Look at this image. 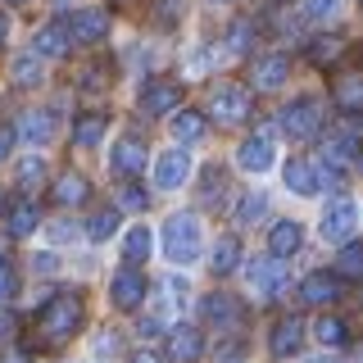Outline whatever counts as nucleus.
I'll return each instance as SVG.
<instances>
[{
	"instance_id": "72a5a7b5",
	"label": "nucleus",
	"mask_w": 363,
	"mask_h": 363,
	"mask_svg": "<svg viewBox=\"0 0 363 363\" xmlns=\"http://www.w3.org/2000/svg\"><path fill=\"white\" fill-rule=\"evenodd\" d=\"M41 177H45V159H41V155H28V159L18 164V186H23V191H32Z\"/></svg>"
},
{
	"instance_id": "b1692460",
	"label": "nucleus",
	"mask_w": 363,
	"mask_h": 363,
	"mask_svg": "<svg viewBox=\"0 0 363 363\" xmlns=\"http://www.w3.org/2000/svg\"><path fill=\"white\" fill-rule=\"evenodd\" d=\"M236 264H241V241H236V236H223V241L213 245V259H209V268L218 272V277H227V272H232Z\"/></svg>"
},
{
	"instance_id": "1a4fd4ad",
	"label": "nucleus",
	"mask_w": 363,
	"mask_h": 363,
	"mask_svg": "<svg viewBox=\"0 0 363 363\" xmlns=\"http://www.w3.org/2000/svg\"><path fill=\"white\" fill-rule=\"evenodd\" d=\"M304 245V227L295 223V218H281V223H272V232H268V250H272V259H291L295 250Z\"/></svg>"
},
{
	"instance_id": "c756f323",
	"label": "nucleus",
	"mask_w": 363,
	"mask_h": 363,
	"mask_svg": "<svg viewBox=\"0 0 363 363\" xmlns=\"http://www.w3.org/2000/svg\"><path fill=\"white\" fill-rule=\"evenodd\" d=\"M173 136H177V141H200V136H204V118L196 109H182L173 118Z\"/></svg>"
},
{
	"instance_id": "dca6fc26",
	"label": "nucleus",
	"mask_w": 363,
	"mask_h": 363,
	"mask_svg": "<svg viewBox=\"0 0 363 363\" xmlns=\"http://www.w3.org/2000/svg\"><path fill=\"white\" fill-rule=\"evenodd\" d=\"M336 295H340L336 272H309V277L300 281V300L304 304H332Z\"/></svg>"
},
{
	"instance_id": "a18cd8bd",
	"label": "nucleus",
	"mask_w": 363,
	"mask_h": 363,
	"mask_svg": "<svg viewBox=\"0 0 363 363\" xmlns=\"http://www.w3.org/2000/svg\"><path fill=\"white\" fill-rule=\"evenodd\" d=\"M5 37H9V14H0V45H5Z\"/></svg>"
},
{
	"instance_id": "6ab92c4d",
	"label": "nucleus",
	"mask_w": 363,
	"mask_h": 363,
	"mask_svg": "<svg viewBox=\"0 0 363 363\" xmlns=\"http://www.w3.org/2000/svg\"><path fill=\"white\" fill-rule=\"evenodd\" d=\"M68 23H45V28L37 32V60H60V55H68Z\"/></svg>"
},
{
	"instance_id": "ddd939ff",
	"label": "nucleus",
	"mask_w": 363,
	"mask_h": 363,
	"mask_svg": "<svg viewBox=\"0 0 363 363\" xmlns=\"http://www.w3.org/2000/svg\"><path fill=\"white\" fill-rule=\"evenodd\" d=\"M182 105V86L177 82H145L141 91V109L145 113H173Z\"/></svg>"
},
{
	"instance_id": "412c9836",
	"label": "nucleus",
	"mask_w": 363,
	"mask_h": 363,
	"mask_svg": "<svg viewBox=\"0 0 363 363\" xmlns=\"http://www.w3.org/2000/svg\"><path fill=\"white\" fill-rule=\"evenodd\" d=\"M204 318H209L213 327H236L241 323V304L232 300V295H204Z\"/></svg>"
},
{
	"instance_id": "2f4dec72",
	"label": "nucleus",
	"mask_w": 363,
	"mask_h": 363,
	"mask_svg": "<svg viewBox=\"0 0 363 363\" xmlns=\"http://www.w3.org/2000/svg\"><path fill=\"white\" fill-rule=\"evenodd\" d=\"M336 277H363V245H345L336 259Z\"/></svg>"
},
{
	"instance_id": "a878e982",
	"label": "nucleus",
	"mask_w": 363,
	"mask_h": 363,
	"mask_svg": "<svg viewBox=\"0 0 363 363\" xmlns=\"http://www.w3.org/2000/svg\"><path fill=\"white\" fill-rule=\"evenodd\" d=\"M123 259H128V268H136L141 259H150V227H132L128 241H123Z\"/></svg>"
},
{
	"instance_id": "7ed1b4c3",
	"label": "nucleus",
	"mask_w": 363,
	"mask_h": 363,
	"mask_svg": "<svg viewBox=\"0 0 363 363\" xmlns=\"http://www.w3.org/2000/svg\"><path fill=\"white\" fill-rule=\"evenodd\" d=\"M318 128H323V105H318V96H300L281 109V132H286L291 141H309Z\"/></svg>"
},
{
	"instance_id": "aec40b11",
	"label": "nucleus",
	"mask_w": 363,
	"mask_h": 363,
	"mask_svg": "<svg viewBox=\"0 0 363 363\" xmlns=\"http://www.w3.org/2000/svg\"><path fill=\"white\" fill-rule=\"evenodd\" d=\"M281 177H286V186L295 191V196H313V191L323 186V177H318V168L309 164V159H291V164L281 168Z\"/></svg>"
},
{
	"instance_id": "0eeeda50",
	"label": "nucleus",
	"mask_w": 363,
	"mask_h": 363,
	"mask_svg": "<svg viewBox=\"0 0 363 363\" xmlns=\"http://www.w3.org/2000/svg\"><path fill=\"white\" fill-rule=\"evenodd\" d=\"M209 109H213V118H218V123H241L245 113H250V91L245 86H218Z\"/></svg>"
},
{
	"instance_id": "c9c22d12",
	"label": "nucleus",
	"mask_w": 363,
	"mask_h": 363,
	"mask_svg": "<svg viewBox=\"0 0 363 363\" xmlns=\"http://www.w3.org/2000/svg\"><path fill=\"white\" fill-rule=\"evenodd\" d=\"M14 291H18V277H14V268H9V259H0V304L14 300Z\"/></svg>"
},
{
	"instance_id": "37998d69",
	"label": "nucleus",
	"mask_w": 363,
	"mask_h": 363,
	"mask_svg": "<svg viewBox=\"0 0 363 363\" xmlns=\"http://www.w3.org/2000/svg\"><path fill=\"white\" fill-rule=\"evenodd\" d=\"M0 363H32V359H28V350H9V354L0 359Z\"/></svg>"
},
{
	"instance_id": "6e6552de",
	"label": "nucleus",
	"mask_w": 363,
	"mask_h": 363,
	"mask_svg": "<svg viewBox=\"0 0 363 363\" xmlns=\"http://www.w3.org/2000/svg\"><path fill=\"white\" fill-rule=\"evenodd\" d=\"M109 168L118 177H136L145 168V145H141V136H123L118 145H113V155H109Z\"/></svg>"
},
{
	"instance_id": "7c9ffc66",
	"label": "nucleus",
	"mask_w": 363,
	"mask_h": 363,
	"mask_svg": "<svg viewBox=\"0 0 363 363\" xmlns=\"http://www.w3.org/2000/svg\"><path fill=\"white\" fill-rule=\"evenodd\" d=\"M113 232H118V209H100V213H91V223H86V236H91V241H109Z\"/></svg>"
},
{
	"instance_id": "f3484780",
	"label": "nucleus",
	"mask_w": 363,
	"mask_h": 363,
	"mask_svg": "<svg viewBox=\"0 0 363 363\" xmlns=\"http://www.w3.org/2000/svg\"><path fill=\"white\" fill-rule=\"evenodd\" d=\"M286 77H291V60H286V55H264V60H255V86L259 91H277Z\"/></svg>"
},
{
	"instance_id": "f8f14e48",
	"label": "nucleus",
	"mask_w": 363,
	"mask_h": 363,
	"mask_svg": "<svg viewBox=\"0 0 363 363\" xmlns=\"http://www.w3.org/2000/svg\"><path fill=\"white\" fill-rule=\"evenodd\" d=\"M168 354H173L177 363H196L200 354H204V336H200V327H173L168 332Z\"/></svg>"
},
{
	"instance_id": "49530a36",
	"label": "nucleus",
	"mask_w": 363,
	"mask_h": 363,
	"mask_svg": "<svg viewBox=\"0 0 363 363\" xmlns=\"http://www.w3.org/2000/svg\"><path fill=\"white\" fill-rule=\"evenodd\" d=\"M5 332H9V313H0V340H5Z\"/></svg>"
},
{
	"instance_id": "a19ab883",
	"label": "nucleus",
	"mask_w": 363,
	"mask_h": 363,
	"mask_svg": "<svg viewBox=\"0 0 363 363\" xmlns=\"http://www.w3.org/2000/svg\"><path fill=\"white\" fill-rule=\"evenodd\" d=\"M250 32H255L250 23H236V28H232V50H245V45H250Z\"/></svg>"
},
{
	"instance_id": "f704fd0d",
	"label": "nucleus",
	"mask_w": 363,
	"mask_h": 363,
	"mask_svg": "<svg viewBox=\"0 0 363 363\" xmlns=\"http://www.w3.org/2000/svg\"><path fill=\"white\" fill-rule=\"evenodd\" d=\"M336 55H340V37H318V41L309 45V60H313V64H332Z\"/></svg>"
},
{
	"instance_id": "9b49d317",
	"label": "nucleus",
	"mask_w": 363,
	"mask_h": 363,
	"mask_svg": "<svg viewBox=\"0 0 363 363\" xmlns=\"http://www.w3.org/2000/svg\"><path fill=\"white\" fill-rule=\"evenodd\" d=\"M354 218H359L354 200H332V209L323 213V236L327 241H345V236L354 232Z\"/></svg>"
},
{
	"instance_id": "5701e85b",
	"label": "nucleus",
	"mask_w": 363,
	"mask_h": 363,
	"mask_svg": "<svg viewBox=\"0 0 363 363\" xmlns=\"http://www.w3.org/2000/svg\"><path fill=\"white\" fill-rule=\"evenodd\" d=\"M55 204H82L86 196H91V186H86V177L82 173H64L60 182H55Z\"/></svg>"
},
{
	"instance_id": "4468645a",
	"label": "nucleus",
	"mask_w": 363,
	"mask_h": 363,
	"mask_svg": "<svg viewBox=\"0 0 363 363\" xmlns=\"http://www.w3.org/2000/svg\"><path fill=\"white\" fill-rule=\"evenodd\" d=\"M245 277H250V291L264 295V300L281 291V264H277V259H255V264L245 268Z\"/></svg>"
},
{
	"instance_id": "20e7f679",
	"label": "nucleus",
	"mask_w": 363,
	"mask_h": 363,
	"mask_svg": "<svg viewBox=\"0 0 363 363\" xmlns=\"http://www.w3.org/2000/svg\"><path fill=\"white\" fill-rule=\"evenodd\" d=\"M272 136L268 132H255V136H245L241 141V150H236V164L245 168V173H268L272 168Z\"/></svg>"
},
{
	"instance_id": "423d86ee",
	"label": "nucleus",
	"mask_w": 363,
	"mask_h": 363,
	"mask_svg": "<svg viewBox=\"0 0 363 363\" xmlns=\"http://www.w3.org/2000/svg\"><path fill=\"white\" fill-rule=\"evenodd\" d=\"M191 177V155L186 150H164L155 164V186L159 191H177L182 182Z\"/></svg>"
},
{
	"instance_id": "2eb2a0df",
	"label": "nucleus",
	"mask_w": 363,
	"mask_h": 363,
	"mask_svg": "<svg viewBox=\"0 0 363 363\" xmlns=\"http://www.w3.org/2000/svg\"><path fill=\"white\" fill-rule=\"evenodd\" d=\"M272 354L277 359H291V354H300V345H304V323L300 318H281L277 327H272Z\"/></svg>"
},
{
	"instance_id": "ea45409f",
	"label": "nucleus",
	"mask_w": 363,
	"mask_h": 363,
	"mask_svg": "<svg viewBox=\"0 0 363 363\" xmlns=\"http://www.w3.org/2000/svg\"><path fill=\"white\" fill-rule=\"evenodd\" d=\"M14 141H18V132L9 128V123H0V159H9V150H14Z\"/></svg>"
},
{
	"instance_id": "473e14b6",
	"label": "nucleus",
	"mask_w": 363,
	"mask_h": 363,
	"mask_svg": "<svg viewBox=\"0 0 363 363\" xmlns=\"http://www.w3.org/2000/svg\"><path fill=\"white\" fill-rule=\"evenodd\" d=\"M14 82L18 86H37L41 82V60L37 55H18L14 60Z\"/></svg>"
},
{
	"instance_id": "9d476101",
	"label": "nucleus",
	"mask_w": 363,
	"mask_h": 363,
	"mask_svg": "<svg viewBox=\"0 0 363 363\" xmlns=\"http://www.w3.org/2000/svg\"><path fill=\"white\" fill-rule=\"evenodd\" d=\"M105 32H109L105 9H77V14L68 18V37L73 41H105Z\"/></svg>"
},
{
	"instance_id": "09e8293b",
	"label": "nucleus",
	"mask_w": 363,
	"mask_h": 363,
	"mask_svg": "<svg viewBox=\"0 0 363 363\" xmlns=\"http://www.w3.org/2000/svg\"><path fill=\"white\" fill-rule=\"evenodd\" d=\"M209 5H227V0H209Z\"/></svg>"
},
{
	"instance_id": "cd10ccee",
	"label": "nucleus",
	"mask_w": 363,
	"mask_h": 363,
	"mask_svg": "<svg viewBox=\"0 0 363 363\" xmlns=\"http://www.w3.org/2000/svg\"><path fill=\"white\" fill-rule=\"evenodd\" d=\"M336 105L340 109H363V73L340 77V82H336Z\"/></svg>"
},
{
	"instance_id": "f03ea898",
	"label": "nucleus",
	"mask_w": 363,
	"mask_h": 363,
	"mask_svg": "<svg viewBox=\"0 0 363 363\" xmlns=\"http://www.w3.org/2000/svg\"><path fill=\"white\" fill-rule=\"evenodd\" d=\"M200 245H204V232H200L196 213H173V218L164 223V255L173 259V264H182V268L196 264Z\"/></svg>"
},
{
	"instance_id": "c85d7f7f",
	"label": "nucleus",
	"mask_w": 363,
	"mask_h": 363,
	"mask_svg": "<svg viewBox=\"0 0 363 363\" xmlns=\"http://www.w3.org/2000/svg\"><path fill=\"white\" fill-rule=\"evenodd\" d=\"M264 213H268V196H264V191H245V200L241 204H236V223H259V218H264Z\"/></svg>"
},
{
	"instance_id": "39448f33",
	"label": "nucleus",
	"mask_w": 363,
	"mask_h": 363,
	"mask_svg": "<svg viewBox=\"0 0 363 363\" xmlns=\"http://www.w3.org/2000/svg\"><path fill=\"white\" fill-rule=\"evenodd\" d=\"M109 300H113V309H136V304L145 300V277H141L136 268L113 272V281H109Z\"/></svg>"
},
{
	"instance_id": "bb28decb",
	"label": "nucleus",
	"mask_w": 363,
	"mask_h": 363,
	"mask_svg": "<svg viewBox=\"0 0 363 363\" xmlns=\"http://www.w3.org/2000/svg\"><path fill=\"white\" fill-rule=\"evenodd\" d=\"M313 336L323 340L327 350H340V345L350 340V327L340 323V318H327V313H323V318H318V327H313Z\"/></svg>"
},
{
	"instance_id": "f257e3e1",
	"label": "nucleus",
	"mask_w": 363,
	"mask_h": 363,
	"mask_svg": "<svg viewBox=\"0 0 363 363\" xmlns=\"http://www.w3.org/2000/svg\"><path fill=\"white\" fill-rule=\"evenodd\" d=\"M37 323H41V336L50 340V345H60V340H68L77 327H82V300H77L73 291H60L55 300L41 304Z\"/></svg>"
},
{
	"instance_id": "4c0bfd02",
	"label": "nucleus",
	"mask_w": 363,
	"mask_h": 363,
	"mask_svg": "<svg viewBox=\"0 0 363 363\" xmlns=\"http://www.w3.org/2000/svg\"><path fill=\"white\" fill-rule=\"evenodd\" d=\"M182 5H186V0H159L155 18H159V23H164V28H168V23H177V18H182Z\"/></svg>"
},
{
	"instance_id": "a211bd4d",
	"label": "nucleus",
	"mask_w": 363,
	"mask_h": 363,
	"mask_svg": "<svg viewBox=\"0 0 363 363\" xmlns=\"http://www.w3.org/2000/svg\"><path fill=\"white\" fill-rule=\"evenodd\" d=\"M37 223H41V209L32 200H14L5 209V232L9 236H32V232H37Z\"/></svg>"
},
{
	"instance_id": "c03bdc74",
	"label": "nucleus",
	"mask_w": 363,
	"mask_h": 363,
	"mask_svg": "<svg viewBox=\"0 0 363 363\" xmlns=\"http://www.w3.org/2000/svg\"><path fill=\"white\" fill-rule=\"evenodd\" d=\"M128 363H159V359H155V354H150V350H141V354H132V359H128Z\"/></svg>"
},
{
	"instance_id": "79ce46f5",
	"label": "nucleus",
	"mask_w": 363,
	"mask_h": 363,
	"mask_svg": "<svg viewBox=\"0 0 363 363\" xmlns=\"http://www.w3.org/2000/svg\"><path fill=\"white\" fill-rule=\"evenodd\" d=\"M32 268H37V272H55V268H60V259H55V255H37V259H32Z\"/></svg>"
},
{
	"instance_id": "393cba45",
	"label": "nucleus",
	"mask_w": 363,
	"mask_h": 363,
	"mask_svg": "<svg viewBox=\"0 0 363 363\" xmlns=\"http://www.w3.org/2000/svg\"><path fill=\"white\" fill-rule=\"evenodd\" d=\"M23 136H28L32 145H45V141L55 136V113H50V109H32L28 123H23Z\"/></svg>"
},
{
	"instance_id": "8fccbe9b",
	"label": "nucleus",
	"mask_w": 363,
	"mask_h": 363,
	"mask_svg": "<svg viewBox=\"0 0 363 363\" xmlns=\"http://www.w3.org/2000/svg\"><path fill=\"white\" fill-rule=\"evenodd\" d=\"M9 5H23V0H9Z\"/></svg>"
},
{
	"instance_id": "de8ad7c7",
	"label": "nucleus",
	"mask_w": 363,
	"mask_h": 363,
	"mask_svg": "<svg viewBox=\"0 0 363 363\" xmlns=\"http://www.w3.org/2000/svg\"><path fill=\"white\" fill-rule=\"evenodd\" d=\"M354 168H359V173H363V145H359V155H354Z\"/></svg>"
},
{
	"instance_id": "4be33fe9",
	"label": "nucleus",
	"mask_w": 363,
	"mask_h": 363,
	"mask_svg": "<svg viewBox=\"0 0 363 363\" xmlns=\"http://www.w3.org/2000/svg\"><path fill=\"white\" fill-rule=\"evenodd\" d=\"M105 128H109L105 113H86V118H77V128H73V145H77V150H96V145L105 141Z\"/></svg>"
},
{
	"instance_id": "58836bf2",
	"label": "nucleus",
	"mask_w": 363,
	"mask_h": 363,
	"mask_svg": "<svg viewBox=\"0 0 363 363\" xmlns=\"http://www.w3.org/2000/svg\"><path fill=\"white\" fill-rule=\"evenodd\" d=\"M118 204H123V209H145V191L141 186H123L118 191Z\"/></svg>"
},
{
	"instance_id": "e433bc0d",
	"label": "nucleus",
	"mask_w": 363,
	"mask_h": 363,
	"mask_svg": "<svg viewBox=\"0 0 363 363\" xmlns=\"http://www.w3.org/2000/svg\"><path fill=\"white\" fill-rule=\"evenodd\" d=\"M340 9V0H304V14L309 18H332Z\"/></svg>"
}]
</instances>
